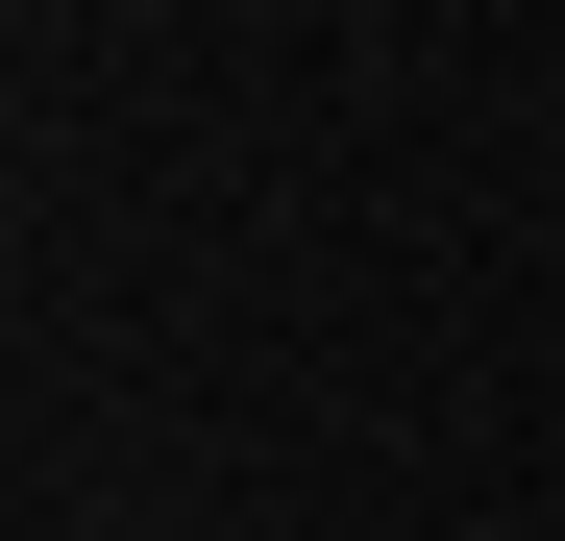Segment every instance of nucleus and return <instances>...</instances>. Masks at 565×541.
<instances>
[]
</instances>
